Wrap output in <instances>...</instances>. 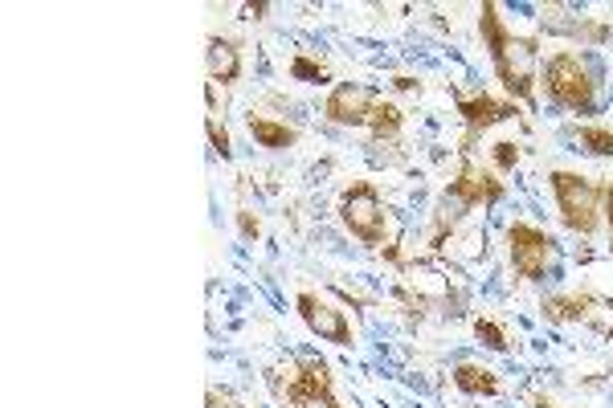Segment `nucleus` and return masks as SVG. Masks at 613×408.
<instances>
[{"label": "nucleus", "instance_id": "nucleus-13", "mask_svg": "<svg viewBox=\"0 0 613 408\" xmlns=\"http://www.w3.org/2000/svg\"><path fill=\"white\" fill-rule=\"evenodd\" d=\"M454 384L466 396H499V375L491 368H478V364H459L454 368Z\"/></svg>", "mask_w": 613, "mask_h": 408}, {"label": "nucleus", "instance_id": "nucleus-27", "mask_svg": "<svg viewBox=\"0 0 613 408\" xmlns=\"http://www.w3.org/2000/svg\"><path fill=\"white\" fill-rule=\"evenodd\" d=\"M605 335H610V340H613V323H610V327H605Z\"/></svg>", "mask_w": 613, "mask_h": 408}, {"label": "nucleus", "instance_id": "nucleus-16", "mask_svg": "<svg viewBox=\"0 0 613 408\" xmlns=\"http://www.w3.org/2000/svg\"><path fill=\"white\" fill-rule=\"evenodd\" d=\"M577 143H580V152L597 155V160H610L613 155V131L610 127H580Z\"/></svg>", "mask_w": 613, "mask_h": 408}, {"label": "nucleus", "instance_id": "nucleus-14", "mask_svg": "<svg viewBox=\"0 0 613 408\" xmlns=\"http://www.w3.org/2000/svg\"><path fill=\"white\" fill-rule=\"evenodd\" d=\"M597 298L593 294H573V298H545V319L548 323H568V319H589V306Z\"/></svg>", "mask_w": 613, "mask_h": 408}, {"label": "nucleus", "instance_id": "nucleus-22", "mask_svg": "<svg viewBox=\"0 0 613 408\" xmlns=\"http://www.w3.org/2000/svg\"><path fill=\"white\" fill-rule=\"evenodd\" d=\"M605 221H610V250H613V180L605 184Z\"/></svg>", "mask_w": 613, "mask_h": 408}, {"label": "nucleus", "instance_id": "nucleus-8", "mask_svg": "<svg viewBox=\"0 0 613 408\" xmlns=\"http://www.w3.org/2000/svg\"><path fill=\"white\" fill-rule=\"evenodd\" d=\"M459 115H462V123H466V136H462V155H466L483 131H491L495 123L515 119L520 111H515V99H495V94L483 90L475 99H459Z\"/></svg>", "mask_w": 613, "mask_h": 408}, {"label": "nucleus", "instance_id": "nucleus-23", "mask_svg": "<svg viewBox=\"0 0 613 408\" xmlns=\"http://www.w3.org/2000/svg\"><path fill=\"white\" fill-rule=\"evenodd\" d=\"M241 13H246V17H262V13H266V4H246Z\"/></svg>", "mask_w": 613, "mask_h": 408}, {"label": "nucleus", "instance_id": "nucleus-10", "mask_svg": "<svg viewBox=\"0 0 613 408\" xmlns=\"http://www.w3.org/2000/svg\"><path fill=\"white\" fill-rule=\"evenodd\" d=\"M287 400L295 408H340L336 392H331V375H327V368L315 364V359L299 364V375L287 384Z\"/></svg>", "mask_w": 613, "mask_h": 408}, {"label": "nucleus", "instance_id": "nucleus-1", "mask_svg": "<svg viewBox=\"0 0 613 408\" xmlns=\"http://www.w3.org/2000/svg\"><path fill=\"white\" fill-rule=\"evenodd\" d=\"M478 34L491 50V66L499 86L515 102L536 106V78H540V41L536 37H515L499 17V4H483L478 13Z\"/></svg>", "mask_w": 613, "mask_h": 408}, {"label": "nucleus", "instance_id": "nucleus-12", "mask_svg": "<svg viewBox=\"0 0 613 408\" xmlns=\"http://www.w3.org/2000/svg\"><path fill=\"white\" fill-rule=\"evenodd\" d=\"M250 136H254L262 148H271V152H283V148H295V143H299V131H295V127L262 119V115H250Z\"/></svg>", "mask_w": 613, "mask_h": 408}, {"label": "nucleus", "instance_id": "nucleus-4", "mask_svg": "<svg viewBox=\"0 0 613 408\" xmlns=\"http://www.w3.org/2000/svg\"><path fill=\"white\" fill-rule=\"evenodd\" d=\"M548 99L573 115H597V82L589 78V66L577 53H556L545 66Z\"/></svg>", "mask_w": 613, "mask_h": 408}, {"label": "nucleus", "instance_id": "nucleus-3", "mask_svg": "<svg viewBox=\"0 0 613 408\" xmlns=\"http://www.w3.org/2000/svg\"><path fill=\"white\" fill-rule=\"evenodd\" d=\"M548 184H552V196H556V208H561V221L580 238H593L597 221H601L605 188L585 180L580 171H552Z\"/></svg>", "mask_w": 613, "mask_h": 408}, {"label": "nucleus", "instance_id": "nucleus-2", "mask_svg": "<svg viewBox=\"0 0 613 408\" xmlns=\"http://www.w3.org/2000/svg\"><path fill=\"white\" fill-rule=\"evenodd\" d=\"M499 201H503V184H499V180H491L487 171H478L471 160H462L459 180H450V188H446L442 201H438V208H434L429 245H434V250H442L446 233H450V229H454V225H459L466 213H475L478 204H483V208H495Z\"/></svg>", "mask_w": 613, "mask_h": 408}, {"label": "nucleus", "instance_id": "nucleus-24", "mask_svg": "<svg viewBox=\"0 0 613 408\" xmlns=\"http://www.w3.org/2000/svg\"><path fill=\"white\" fill-rule=\"evenodd\" d=\"M392 86H397V90H417V82H413V78H397Z\"/></svg>", "mask_w": 613, "mask_h": 408}, {"label": "nucleus", "instance_id": "nucleus-5", "mask_svg": "<svg viewBox=\"0 0 613 408\" xmlns=\"http://www.w3.org/2000/svg\"><path fill=\"white\" fill-rule=\"evenodd\" d=\"M340 221L343 229L352 233L364 245H385V208H380V196H376V184L368 180H356L352 188H343L340 196Z\"/></svg>", "mask_w": 613, "mask_h": 408}, {"label": "nucleus", "instance_id": "nucleus-26", "mask_svg": "<svg viewBox=\"0 0 613 408\" xmlns=\"http://www.w3.org/2000/svg\"><path fill=\"white\" fill-rule=\"evenodd\" d=\"M536 408H552V405H548V400H545V396H540V400H536Z\"/></svg>", "mask_w": 613, "mask_h": 408}, {"label": "nucleus", "instance_id": "nucleus-9", "mask_svg": "<svg viewBox=\"0 0 613 408\" xmlns=\"http://www.w3.org/2000/svg\"><path fill=\"white\" fill-rule=\"evenodd\" d=\"M373 106H376L373 86L340 82V86H331V94H327V102H324V115H327V123H336V127H368Z\"/></svg>", "mask_w": 613, "mask_h": 408}, {"label": "nucleus", "instance_id": "nucleus-15", "mask_svg": "<svg viewBox=\"0 0 613 408\" xmlns=\"http://www.w3.org/2000/svg\"><path fill=\"white\" fill-rule=\"evenodd\" d=\"M368 127H373L376 139H392L397 131H401V127H405V111H401L397 102L376 99L373 115H368Z\"/></svg>", "mask_w": 613, "mask_h": 408}, {"label": "nucleus", "instance_id": "nucleus-7", "mask_svg": "<svg viewBox=\"0 0 613 408\" xmlns=\"http://www.w3.org/2000/svg\"><path fill=\"white\" fill-rule=\"evenodd\" d=\"M295 310H299V319L306 323V331L320 335L324 343H336V347H348V343H352V323H348V315L336 310L331 303H324L320 294L303 290V294L295 298Z\"/></svg>", "mask_w": 613, "mask_h": 408}, {"label": "nucleus", "instance_id": "nucleus-6", "mask_svg": "<svg viewBox=\"0 0 613 408\" xmlns=\"http://www.w3.org/2000/svg\"><path fill=\"white\" fill-rule=\"evenodd\" d=\"M552 250H556V241L548 238L545 229H536V225L515 221L508 229L511 266H515V273H520L524 282H545L548 266H552Z\"/></svg>", "mask_w": 613, "mask_h": 408}, {"label": "nucleus", "instance_id": "nucleus-19", "mask_svg": "<svg viewBox=\"0 0 613 408\" xmlns=\"http://www.w3.org/2000/svg\"><path fill=\"white\" fill-rule=\"evenodd\" d=\"M204 131H209V143H213V152L222 155V160H229L234 155V143H229V131L222 127V119L217 115H209L204 119Z\"/></svg>", "mask_w": 613, "mask_h": 408}, {"label": "nucleus", "instance_id": "nucleus-20", "mask_svg": "<svg viewBox=\"0 0 613 408\" xmlns=\"http://www.w3.org/2000/svg\"><path fill=\"white\" fill-rule=\"evenodd\" d=\"M515 164H520V148L508 143V139H503V143H495V168L508 176V171H515Z\"/></svg>", "mask_w": 613, "mask_h": 408}, {"label": "nucleus", "instance_id": "nucleus-17", "mask_svg": "<svg viewBox=\"0 0 613 408\" xmlns=\"http://www.w3.org/2000/svg\"><path fill=\"white\" fill-rule=\"evenodd\" d=\"M290 78H299V82H327V69L320 66V62H311V58H290Z\"/></svg>", "mask_w": 613, "mask_h": 408}, {"label": "nucleus", "instance_id": "nucleus-11", "mask_svg": "<svg viewBox=\"0 0 613 408\" xmlns=\"http://www.w3.org/2000/svg\"><path fill=\"white\" fill-rule=\"evenodd\" d=\"M204 66H209V78L213 82H238L241 78V50L229 41V37H209L204 41Z\"/></svg>", "mask_w": 613, "mask_h": 408}, {"label": "nucleus", "instance_id": "nucleus-25", "mask_svg": "<svg viewBox=\"0 0 613 408\" xmlns=\"http://www.w3.org/2000/svg\"><path fill=\"white\" fill-rule=\"evenodd\" d=\"M209 408H229V405H225L217 392H209Z\"/></svg>", "mask_w": 613, "mask_h": 408}, {"label": "nucleus", "instance_id": "nucleus-18", "mask_svg": "<svg viewBox=\"0 0 613 408\" xmlns=\"http://www.w3.org/2000/svg\"><path fill=\"white\" fill-rule=\"evenodd\" d=\"M475 340L483 343V347H491V352H508V335H503V327L491 323V319H478Z\"/></svg>", "mask_w": 613, "mask_h": 408}, {"label": "nucleus", "instance_id": "nucleus-21", "mask_svg": "<svg viewBox=\"0 0 613 408\" xmlns=\"http://www.w3.org/2000/svg\"><path fill=\"white\" fill-rule=\"evenodd\" d=\"M238 225H241V238H246V241L258 238V221L250 217V213H238Z\"/></svg>", "mask_w": 613, "mask_h": 408}]
</instances>
